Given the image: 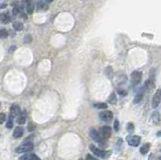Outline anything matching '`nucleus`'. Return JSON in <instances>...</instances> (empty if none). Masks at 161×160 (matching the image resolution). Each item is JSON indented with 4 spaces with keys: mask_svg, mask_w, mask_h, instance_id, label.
Instances as JSON below:
<instances>
[{
    "mask_svg": "<svg viewBox=\"0 0 161 160\" xmlns=\"http://www.w3.org/2000/svg\"><path fill=\"white\" fill-rule=\"evenodd\" d=\"M142 80V73L135 70L131 74V82L133 85H138Z\"/></svg>",
    "mask_w": 161,
    "mask_h": 160,
    "instance_id": "nucleus-6",
    "label": "nucleus"
},
{
    "mask_svg": "<svg viewBox=\"0 0 161 160\" xmlns=\"http://www.w3.org/2000/svg\"><path fill=\"white\" fill-rule=\"evenodd\" d=\"M26 11H27V13H32L33 12V5H32L31 3H29V2H26Z\"/></svg>",
    "mask_w": 161,
    "mask_h": 160,
    "instance_id": "nucleus-21",
    "label": "nucleus"
},
{
    "mask_svg": "<svg viewBox=\"0 0 161 160\" xmlns=\"http://www.w3.org/2000/svg\"><path fill=\"white\" fill-rule=\"evenodd\" d=\"M160 135H161V132H157V136H158V137H160Z\"/></svg>",
    "mask_w": 161,
    "mask_h": 160,
    "instance_id": "nucleus-33",
    "label": "nucleus"
},
{
    "mask_svg": "<svg viewBox=\"0 0 161 160\" xmlns=\"http://www.w3.org/2000/svg\"><path fill=\"white\" fill-rule=\"evenodd\" d=\"M23 132H24V130L22 127H16V128L14 129V132H13V137H14L15 139L20 138L21 136L23 135Z\"/></svg>",
    "mask_w": 161,
    "mask_h": 160,
    "instance_id": "nucleus-10",
    "label": "nucleus"
},
{
    "mask_svg": "<svg viewBox=\"0 0 161 160\" xmlns=\"http://www.w3.org/2000/svg\"><path fill=\"white\" fill-rule=\"evenodd\" d=\"M100 118L102 119L104 122H111V120L113 119V113L111 111H104L100 114Z\"/></svg>",
    "mask_w": 161,
    "mask_h": 160,
    "instance_id": "nucleus-8",
    "label": "nucleus"
},
{
    "mask_svg": "<svg viewBox=\"0 0 161 160\" xmlns=\"http://www.w3.org/2000/svg\"><path fill=\"white\" fill-rule=\"evenodd\" d=\"M0 21L2 23H8L10 21V16L7 13H0Z\"/></svg>",
    "mask_w": 161,
    "mask_h": 160,
    "instance_id": "nucleus-13",
    "label": "nucleus"
},
{
    "mask_svg": "<svg viewBox=\"0 0 161 160\" xmlns=\"http://www.w3.org/2000/svg\"><path fill=\"white\" fill-rule=\"evenodd\" d=\"M118 93H119V95H121L123 97H125L127 95V92L125 90H123V89H118Z\"/></svg>",
    "mask_w": 161,
    "mask_h": 160,
    "instance_id": "nucleus-26",
    "label": "nucleus"
},
{
    "mask_svg": "<svg viewBox=\"0 0 161 160\" xmlns=\"http://www.w3.org/2000/svg\"><path fill=\"white\" fill-rule=\"evenodd\" d=\"M12 25H13V28L17 31H20V30L23 29V23L20 22V21H14Z\"/></svg>",
    "mask_w": 161,
    "mask_h": 160,
    "instance_id": "nucleus-15",
    "label": "nucleus"
},
{
    "mask_svg": "<svg viewBox=\"0 0 161 160\" xmlns=\"http://www.w3.org/2000/svg\"><path fill=\"white\" fill-rule=\"evenodd\" d=\"M161 102V89L156 91L155 95L152 99V108H157Z\"/></svg>",
    "mask_w": 161,
    "mask_h": 160,
    "instance_id": "nucleus-7",
    "label": "nucleus"
},
{
    "mask_svg": "<svg viewBox=\"0 0 161 160\" xmlns=\"http://www.w3.org/2000/svg\"><path fill=\"white\" fill-rule=\"evenodd\" d=\"M90 149H91V151L96 155V156H98L100 158H103V159L108 158L110 156V154H111L110 151H104V150H102V149H99L98 147H96L94 144L90 145Z\"/></svg>",
    "mask_w": 161,
    "mask_h": 160,
    "instance_id": "nucleus-1",
    "label": "nucleus"
},
{
    "mask_svg": "<svg viewBox=\"0 0 161 160\" xmlns=\"http://www.w3.org/2000/svg\"><path fill=\"white\" fill-rule=\"evenodd\" d=\"M159 160H161V159H159Z\"/></svg>",
    "mask_w": 161,
    "mask_h": 160,
    "instance_id": "nucleus-35",
    "label": "nucleus"
},
{
    "mask_svg": "<svg viewBox=\"0 0 161 160\" xmlns=\"http://www.w3.org/2000/svg\"><path fill=\"white\" fill-rule=\"evenodd\" d=\"M90 135H91L92 139H93V140L95 141V142L99 143V144H101V145H105L104 140H103L102 138H101V136L99 135L98 131H97V130L92 129V130L90 131Z\"/></svg>",
    "mask_w": 161,
    "mask_h": 160,
    "instance_id": "nucleus-5",
    "label": "nucleus"
},
{
    "mask_svg": "<svg viewBox=\"0 0 161 160\" xmlns=\"http://www.w3.org/2000/svg\"><path fill=\"white\" fill-rule=\"evenodd\" d=\"M142 98H143V92H139L135 96V98H134V101H133V102H134V104H137V103H139L142 100Z\"/></svg>",
    "mask_w": 161,
    "mask_h": 160,
    "instance_id": "nucleus-17",
    "label": "nucleus"
},
{
    "mask_svg": "<svg viewBox=\"0 0 161 160\" xmlns=\"http://www.w3.org/2000/svg\"><path fill=\"white\" fill-rule=\"evenodd\" d=\"M149 150H150V144L146 143V144H144L143 146L140 148V152H141L142 155H146L147 153L149 152Z\"/></svg>",
    "mask_w": 161,
    "mask_h": 160,
    "instance_id": "nucleus-14",
    "label": "nucleus"
},
{
    "mask_svg": "<svg viewBox=\"0 0 161 160\" xmlns=\"http://www.w3.org/2000/svg\"><path fill=\"white\" fill-rule=\"evenodd\" d=\"M86 160H97L96 158H94L93 156H92V155H90V154H88L86 156Z\"/></svg>",
    "mask_w": 161,
    "mask_h": 160,
    "instance_id": "nucleus-29",
    "label": "nucleus"
},
{
    "mask_svg": "<svg viewBox=\"0 0 161 160\" xmlns=\"http://www.w3.org/2000/svg\"><path fill=\"white\" fill-rule=\"evenodd\" d=\"M99 135L101 136V138H102L103 140H107L110 138V136H111V128H110L109 126H103L101 127L100 130H99Z\"/></svg>",
    "mask_w": 161,
    "mask_h": 160,
    "instance_id": "nucleus-2",
    "label": "nucleus"
},
{
    "mask_svg": "<svg viewBox=\"0 0 161 160\" xmlns=\"http://www.w3.org/2000/svg\"><path fill=\"white\" fill-rule=\"evenodd\" d=\"M5 120H6V115L3 114V113H0V124H2Z\"/></svg>",
    "mask_w": 161,
    "mask_h": 160,
    "instance_id": "nucleus-25",
    "label": "nucleus"
},
{
    "mask_svg": "<svg viewBox=\"0 0 161 160\" xmlns=\"http://www.w3.org/2000/svg\"><path fill=\"white\" fill-rule=\"evenodd\" d=\"M114 129H115V131H119V121L118 120H115V122H114Z\"/></svg>",
    "mask_w": 161,
    "mask_h": 160,
    "instance_id": "nucleus-27",
    "label": "nucleus"
},
{
    "mask_svg": "<svg viewBox=\"0 0 161 160\" xmlns=\"http://www.w3.org/2000/svg\"><path fill=\"white\" fill-rule=\"evenodd\" d=\"M0 109H1V103H0Z\"/></svg>",
    "mask_w": 161,
    "mask_h": 160,
    "instance_id": "nucleus-34",
    "label": "nucleus"
},
{
    "mask_svg": "<svg viewBox=\"0 0 161 160\" xmlns=\"http://www.w3.org/2000/svg\"><path fill=\"white\" fill-rule=\"evenodd\" d=\"M153 122L155 124H158L160 122V117H159V114L157 112H155L153 114Z\"/></svg>",
    "mask_w": 161,
    "mask_h": 160,
    "instance_id": "nucleus-20",
    "label": "nucleus"
},
{
    "mask_svg": "<svg viewBox=\"0 0 161 160\" xmlns=\"http://www.w3.org/2000/svg\"><path fill=\"white\" fill-rule=\"evenodd\" d=\"M20 12V8L19 7H17L15 6L14 8H13V10H12V13H13V15H18Z\"/></svg>",
    "mask_w": 161,
    "mask_h": 160,
    "instance_id": "nucleus-24",
    "label": "nucleus"
},
{
    "mask_svg": "<svg viewBox=\"0 0 161 160\" xmlns=\"http://www.w3.org/2000/svg\"><path fill=\"white\" fill-rule=\"evenodd\" d=\"M20 112H21V110H20V108H19V106H17V105H12L11 107H10V118L9 119H12L13 117H18L20 115Z\"/></svg>",
    "mask_w": 161,
    "mask_h": 160,
    "instance_id": "nucleus-9",
    "label": "nucleus"
},
{
    "mask_svg": "<svg viewBox=\"0 0 161 160\" xmlns=\"http://www.w3.org/2000/svg\"><path fill=\"white\" fill-rule=\"evenodd\" d=\"M33 149V144L31 142L29 143H23L20 146H18L15 149V152L16 153H26V152H29L31 150Z\"/></svg>",
    "mask_w": 161,
    "mask_h": 160,
    "instance_id": "nucleus-3",
    "label": "nucleus"
},
{
    "mask_svg": "<svg viewBox=\"0 0 161 160\" xmlns=\"http://www.w3.org/2000/svg\"><path fill=\"white\" fill-rule=\"evenodd\" d=\"M6 6V4H1V5H0V9H2V8H4Z\"/></svg>",
    "mask_w": 161,
    "mask_h": 160,
    "instance_id": "nucleus-32",
    "label": "nucleus"
},
{
    "mask_svg": "<svg viewBox=\"0 0 161 160\" xmlns=\"http://www.w3.org/2000/svg\"><path fill=\"white\" fill-rule=\"evenodd\" d=\"M33 129H34V128H33V125H32V124H29V125H28V131H32Z\"/></svg>",
    "mask_w": 161,
    "mask_h": 160,
    "instance_id": "nucleus-31",
    "label": "nucleus"
},
{
    "mask_svg": "<svg viewBox=\"0 0 161 160\" xmlns=\"http://www.w3.org/2000/svg\"><path fill=\"white\" fill-rule=\"evenodd\" d=\"M8 35V32L6 29H0V39H4Z\"/></svg>",
    "mask_w": 161,
    "mask_h": 160,
    "instance_id": "nucleus-23",
    "label": "nucleus"
},
{
    "mask_svg": "<svg viewBox=\"0 0 161 160\" xmlns=\"http://www.w3.org/2000/svg\"><path fill=\"white\" fill-rule=\"evenodd\" d=\"M50 3L49 1L45 2V1H39L38 2V5H36V8L38 9V10H45V9H48V4Z\"/></svg>",
    "mask_w": 161,
    "mask_h": 160,
    "instance_id": "nucleus-12",
    "label": "nucleus"
},
{
    "mask_svg": "<svg viewBox=\"0 0 161 160\" xmlns=\"http://www.w3.org/2000/svg\"><path fill=\"white\" fill-rule=\"evenodd\" d=\"M26 122V116L25 114H20L17 117V123L18 124H24Z\"/></svg>",
    "mask_w": 161,
    "mask_h": 160,
    "instance_id": "nucleus-16",
    "label": "nucleus"
},
{
    "mask_svg": "<svg viewBox=\"0 0 161 160\" xmlns=\"http://www.w3.org/2000/svg\"><path fill=\"white\" fill-rule=\"evenodd\" d=\"M144 87L147 89V90H152V89H154L155 88V82H154V80L152 78H149L145 82Z\"/></svg>",
    "mask_w": 161,
    "mask_h": 160,
    "instance_id": "nucleus-11",
    "label": "nucleus"
},
{
    "mask_svg": "<svg viewBox=\"0 0 161 160\" xmlns=\"http://www.w3.org/2000/svg\"><path fill=\"white\" fill-rule=\"evenodd\" d=\"M109 103H111V104H116L117 103V97H116V94L115 93H112L111 96L109 97V100H108Z\"/></svg>",
    "mask_w": 161,
    "mask_h": 160,
    "instance_id": "nucleus-18",
    "label": "nucleus"
},
{
    "mask_svg": "<svg viewBox=\"0 0 161 160\" xmlns=\"http://www.w3.org/2000/svg\"><path fill=\"white\" fill-rule=\"evenodd\" d=\"M95 107L98 108V109H107L108 105L105 104V103H97V104H95Z\"/></svg>",
    "mask_w": 161,
    "mask_h": 160,
    "instance_id": "nucleus-19",
    "label": "nucleus"
},
{
    "mask_svg": "<svg viewBox=\"0 0 161 160\" xmlns=\"http://www.w3.org/2000/svg\"><path fill=\"white\" fill-rule=\"evenodd\" d=\"M24 41H25V42H29V41H31V36H30V35H26Z\"/></svg>",
    "mask_w": 161,
    "mask_h": 160,
    "instance_id": "nucleus-30",
    "label": "nucleus"
},
{
    "mask_svg": "<svg viewBox=\"0 0 161 160\" xmlns=\"http://www.w3.org/2000/svg\"><path fill=\"white\" fill-rule=\"evenodd\" d=\"M134 130H135V126H134V124H133V123H128V124H127V131H128L129 133H132Z\"/></svg>",
    "mask_w": 161,
    "mask_h": 160,
    "instance_id": "nucleus-22",
    "label": "nucleus"
},
{
    "mask_svg": "<svg viewBox=\"0 0 161 160\" xmlns=\"http://www.w3.org/2000/svg\"><path fill=\"white\" fill-rule=\"evenodd\" d=\"M6 128H8V129L12 128V121H11V119H9L8 122L6 123Z\"/></svg>",
    "mask_w": 161,
    "mask_h": 160,
    "instance_id": "nucleus-28",
    "label": "nucleus"
},
{
    "mask_svg": "<svg viewBox=\"0 0 161 160\" xmlns=\"http://www.w3.org/2000/svg\"><path fill=\"white\" fill-rule=\"evenodd\" d=\"M140 141H141V137L138 135H129L127 137L128 144L133 147H137L140 144Z\"/></svg>",
    "mask_w": 161,
    "mask_h": 160,
    "instance_id": "nucleus-4",
    "label": "nucleus"
}]
</instances>
